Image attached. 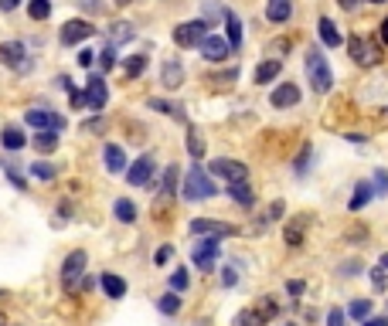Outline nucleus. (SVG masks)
Masks as SVG:
<instances>
[{
    "label": "nucleus",
    "instance_id": "1",
    "mask_svg": "<svg viewBox=\"0 0 388 326\" xmlns=\"http://www.w3.org/2000/svg\"><path fill=\"white\" fill-rule=\"evenodd\" d=\"M218 194V184H215V177L208 174L201 163H194L187 174H184V184H181V198L191 204L198 201H208V198H215Z\"/></svg>",
    "mask_w": 388,
    "mask_h": 326
},
{
    "label": "nucleus",
    "instance_id": "2",
    "mask_svg": "<svg viewBox=\"0 0 388 326\" xmlns=\"http://www.w3.org/2000/svg\"><path fill=\"white\" fill-rule=\"evenodd\" d=\"M303 68H307V82H310V89L317 96H327V92L334 89V72H331L327 58L320 54V48H307Z\"/></svg>",
    "mask_w": 388,
    "mask_h": 326
},
{
    "label": "nucleus",
    "instance_id": "3",
    "mask_svg": "<svg viewBox=\"0 0 388 326\" xmlns=\"http://www.w3.org/2000/svg\"><path fill=\"white\" fill-rule=\"evenodd\" d=\"M218 255H222V238H218V235H198V242H194V249H191V262H194L201 272H211V269H215Z\"/></svg>",
    "mask_w": 388,
    "mask_h": 326
},
{
    "label": "nucleus",
    "instance_id": "4",
    "mask_svg": "<svg viewBox=\"0 0 388 326\" xmlns=\"http://www.w3.org/2000/svg\"><path fill=\"white\" fill-rule=\"evenodd\" d=\"M0 65H7L10 72H31L34 68V58L27 54L24 41H0Z\"/></svg>",
    "mask_w": 388,
    "mask_h": 326
},
{
    "label": "nucleus",
    "instance_id": "5",
    "mask_svg": "<svg viewBox=\"0 0 388 326\" xmlns=\"http://www.w3.org/2000/svg\"><path fill=\"white\" fill-rule=\"evenodd\" d=\"M208 21L205 17H194V21H184L174 27V45L178 48H201V41L208 38Z\"/></svg>",
    "mask_w": 388,
    "mask_h": 326
},
{
    "label": "nucleus",
    "instance_id": "6",
    "mask_svg": "<svg viewBox=\"0 0 388 326\" xmlns=\"http://www.w3.org/2000/svg\"><path fill=\"white\" fill-rule=\"evenodd\" d=\"M347 54H351V61L354 65H361V68H371V65H378L382 61V51L375 41H368L361 34H351L347 38Z\"/></svg>",
    "mask_w": 388,
    "mask_h": 326
},
{
    "label": "nucleus",
    "instance_id": "7",
    "mask_svg": "<svg viewBox=\"0 0 388 326\" xmlns=\"http://www.w3.org/2000/svg\"><path fill=\"white\" fill-rule=\"evenodd\" d=\"M85 262H89V255H85L82 249L65 255V262H62V282H65V289H72L78 279L85 276Z\"/></svg>",
    "mask_w": 388,
    "mask_h": 326
},
{
    "label": "nucleus",
    "instance_id": "8",
    "mask_svg": "<svg viewBox=\"0 0 388 326\" xmlns=\"http://www.w3.org/2000/svg\"><path fill=\"white\" fill-rule=\"evenodd\" d=\"M208 174L222 177V180H229V184H235V180H245V177H249V170H245V163H238V160L218 156V160H211V163H208Z\"/></svg>",
    "mask_w": 388,
    "mask_h": 326
},
{
    "label": "nucleus",
    "instance_id": "9",
    "mask_svg": "<svg viewBox=\"0 0 388 326\" xmlns=\"http://www.w3.org/2000/svg\"><path fill=\"white\" fill-rule=\"evenodd\" d=\"M154 170H157V160L150 156V153H143L140 160H133V163H129V170H127L129 187H147V184L154 180Z\"/></svg>",
    "mask_w": 388,
    "mask_h": 326
},
{
    "label": "nucleus",
    "instance_id": "10",
    "mask_svg": "<svg viewBox=\"0 0 388 326\" xmlns=\"http://www.w3.org/2000/svg\"><path fill=\"white\" fill-rule=\"evenodd\" d=\"M24 123L31 126V129H55V133L65 129V119H62L55 109H27Z\"/></svg>",
    "mask_w": 388,
    "mask_h": 326
},
{
    "label": "nucleus",
    "instance_id": "11",
    "mask_svg": "<svg viewBox=\"0 0 388 326\" xmlns=\"http://www.w3.org/2000/svg\"><path fill=\"white\" fill-rule=\"evenodd\" d=\"M96 34V27L89 24V21H69V24L58 31V41L65 45V48H76V45H82L85 38H92Z\"/></svg>",
    "mask_w": 388,
    "mask_h": 326
},
{
    "label": "nucleus",
    "instance_id": "12",
    "mask_svg": "<svg viewBox=\"0 0 388 326\" xmlns=\"http://www.w3.org/2000/svg\"><path fill=\"white\" fill-rule=\"evenodd\" d=\"M85 96H89V109H92V112H103L106 102H109V85H106V75H103V72L89 75Z\"/></svg>",
    "mask_w": 388,
    "mask_h": 326
},
{
    "label": "nucleus",
    "instance_id": "13",
    "mask_svg": "<svg viewBox=\"0 0 388 326\" xmlns=\"http://www.w3.org/2000/svg\"><path fill=\"white\" fill-rule=\"evenodd\" d=\"M229 51H232V41H229V38L208 34L205 41H201V58H205V61H211V65L225 61V58H229Z\"/></svg>",
    "mask_w": 388,
    "mask_h": 326
},
{
    "label": "nucleus",
    "instance_id": "14",
    "mask_svg": "<svg viewBox=\"0 0 388 326\" xmlns=\"http://www.w3.org/2000/svg\"><path fill=\"white\" fill-rule=\"evenodd\" d=\"M191 235H218V238H232V235H238V228L225 225V221H215V218H194V221H191Z\"/></svg>",
    "mask_w": 388,
    "mask_h": 326
},
{
    "label": "nucleus",
    "instance_id": "15",
    "mask_svg": "<svg viewBox=\"0 0 388 326\" xmlns=\"http://www.w3.org/2000/svg\"><path fill=\"white\" fill-rule=\"evenodd\" d=\"M269 105L273 109H293V105H300V85H293V82L276 85L273 96H269Z\"/></svg>",
    "mask_w": 388,
    "mask_h": 326
},
{
    "label": "nucleus",
    "instance_id": "16",
    "mask_svg": "<svg viewBox=\"0 0 388 326\" xmlns=\"http://www.w3.org/2000/svg\"><path fill=\"white\" fill-rule=\"evenodd\" d=\"M160 82H164V89H181L184 85V65L181 61H164L160 65Z\"/></svg>",
    "mask_w": 388,
    "mask_h": 326
},
{
    "label": "nucleus",
    "instance_id": "17",
    "mask_svg": "<svg viewBox=\"0 0 388 326\" xmlns=\"http://www.w3.org/2000/svg\"><path fill=\"white\" fill-rule=\"evenodd\" d=\"M225 194H229V201L242 204V207H252L256 204V194H252V187H249V180H235L225 187Z\"/></svg>",
    "mask_w": 388,
    "mask_h": 326
},
{
    "label": "nucleus",
    "instance_id": "18",
    "mask_svg": "<svg viewBox=\"0 0 388 326\" xmlns=\"http://www.w3.org/2000/svg\"><path fill=\"white\" fill-rule=\"evenodd\" d=\"M99 289L106 292V299H123V296H127V282L116 276V272H103V276H99Z\"/></svg>",
    "mask_w": 388,
    "mask_h": 326
},
{
    "label": "nucleus",
    "instance_id": "19",
    "mask_svg": "<svg viewBox=\"0 0 388 326\" xmlns=\"http://www.w3.org/2000/svg\"><path fill=\"white\" fill-rule=\"evenodd\" d=\"M266 17L273 24H286L293 17V0H266Z\"/></svg>",
    "mask_w": 388,
    "mask_h": 326
},
{
    "label": "nucleus",
    "instance_id": "20",
    "mask_svg": "<svg viewBox=\"0 0 388 326\" xmlns=\"http://www.w3.org/2000/svg\"><path fill=\"white\" fill-rule=\"evenodd\" d=\"M0 147L10 150V153H17V150H24L27 147V136L17 129V126H3V129H0Z\"/></svg>",
    "mask_w": 388,
    "mask_h": 326
},
{
    "label": "nucleus",
    "instance_id": "21",
    "mask_svg": "<svg viewBox=\"0 0 388 326\" xmlns=\"http://www.w3.org/2000/svg\"><path fill=\"white\" fill-rule=\"evenodd\" d=\"M103 156H106V170H109V174H123V170H127V153H123V147L106 143Z\"/></svg>",
    "mask_w": 388,
    "mask_h": 326
},
{
    "label": "nucleus",
    "instance_id": "22",
    "mask_svg": "<svg viewBox=\"0 0 388 326\" xmlns=\"http://www.w3.org/2000/svg\"><path fill=\"white\" fill-rule=\"evenodd\" d=\"M317 34H320V41H324L327 48H340V45H344V38H340V31H337V24L331 17H320V21H317Z\"/></svg>",
    "mask_w": 388,
    "mask_h": 326
},
{
    "label": "nucleus",
    "instance_id": "23",
    "mask_svg": "<svg viewBox=\"0 0 388 326\" xmlns=\"http://www.w3.org/2000/svg\"><path fill=\"white\" fill-rule=\"evenodd\" d=\"M147 109H154V112H164V116H171V119H178V123H184V119H187V112H184V105H181V102L147 99Z\"/></svg>",
    "mask_w": 388,
    "mask_h": 326
},
{
    "label": "nucleus",
    "instance_id": "24",
    "mask_svg": "<svg viewBox=\"0 0 388 326\" xmlns=\"http://www.w3.org/2000/svg\"><path fill=\"white\" fill-rule=\"evenodd\" d=\"M283 72V61L280 58H269V61H259L256 65V75H252V82L256 85H266V82H273V78Z\"/></svg>",
    "mask_w": 388,
    "mask_h": 326
},
{
    "label": "nucleus",
    "instance_id": "25",
    "mask_svg": "<svg viewBox=\"0 0 388 326\" xmlns=\"http://www.w3.org/2000/svg\"><path fill=\"white\" fill-rule=\"evenodd\" d=\"M113 214H116V221H120V225H133L140 211H136V204L129 201V198H120V201L113 204Z\"/></svg>",
    "mask_w": 388,
    "mask_h": 326
},
{
    "label": "nucleus",
    "instance_id": "26",
    "mask_svg": "<svg viewBox=\"0 0 388 326\" xmlns=\"http://www.w3.org/2000/svg\"><path fill=\"white\" fill-rule=\"evenodd\" d=\"M133 41V24H127V21H116V24L109 27V45H129Z\"/></svg>",
    "mask_w": 388,
    "mask_h": 326
},
{
    "label": "nucleus",
    "instance_id": "27",
    "mask_svg": "<svg viewBox=\"0 0 388 326\" xmlns=\"http://www.w3.org/2000/svg\"><path fill=\"white\" fill-rule=\"evenodd\" d=\"M147 65H150L147 54H129L127 61H123V72H127V78H140L147 72Z\"/></svg>",
    "mask_w": 388,
    "mask_h": 326
},
{
    "label": "nucleus",
    "instance_id": "28",
    "mask_svg": "<svg viewBox=\"0 0 388 326\" xmlns=\"http://www.w3.org/2000/svg\"><path fill=\"white\" fill-rule=\"evenodd\" d=\"M303 228H307V214H300L293 225L286 228V245H289V249H300V245H303Z\"/></svg>",
    "mask_w": 388,
    "mask_h": 326
},
{
    "label": "nucleus",
    "instance_id": "29",
    "mask_svg": "<svg viewBox=\"0 0 388 326\" xmlns=\"http://www.w3.org/2000/svg\"><path fill=\"white\" fill-rule=\"evenodd\" d=\"M371 198H375V184H368V180H364V184H358V187H354V198H351V204H347V207H351V211H361Z\"/></svg>",
    "mask_w": 388,
    "mask_h": 326
},
{
    "label": "nucleus",
    "instance_id": "30",
    "mask_svg": "<svg viewBox=\"0 0 388 326\" xmlns=\"http://www.w3.org/2000/svg\"><path fill=\"white\" fill-rule=\"evenodd\" d=\"M27 17L31 21H48L52 17V0H27Z\"/></svg>",
    "mask_w": 388,
    "mask_h": 326
},
{
    "label": "nucleus",
    "instance_id": "31",
    "mask_svg": "<svg viewBox=\"0 0 388 326\" xmlns=\"http://www.w3.org/2000/svg\"><path fill=\"white\" fill-rule=\"evenodd\" d=\"M225 14H229V10L222 7V0H205V3H201V17H205L211 27H215V21H218V17L225 21Z\"/></svg>",
    "mask_w": 388,
    "mask_h": 326
},
{
    "label": "nucleus",
    "instance_id": "32",
    "mask_svg": "<svg viewBox=\"0 0 388 326\" xmlns=\"http://www.w3.org/2000/svg\"><path fill=\"white\" fill-rule=\"evenodd\" d=\"M34 147H38V153H52L55 147H58V133H55V129H38Z\"/></svg>",
    "mask_w": 388,
    "mask_h": 326
},
{
    "label": "nucleus",
    "instance_id": "33",
    "mask_svg": "<svg viewBox=\"0 0 388 326\" xmlns=\"http://www.w3.org/2000/svg\"><path fill=\"white\" fill-rule=\"evenodd\" d=\"M157 309H160L164 316H174V313L181 309V296H178L174 289H171V292H164V296L157 299Z\"/></svg>",
    "mask_w": 388,
    "mask_h": 326
},
{
    "label": "nucleus",
    "instance_id": "34",
    "mask_svg": "<svg viewBox=\"0 0 388 326\" xmlns=\"http://www.w3.org/2000/svg\"><path fill=\"white\" fill-rule=\"evenodd\" d=\"M276 313H280V306L273 302V296H262V299H259V306H256V316H259V323H262V326L269 323V320H273Z\"/></svg>",
    "mask_w": 388,
    "mask_h": 326
},
{
    "label": "nucleus",
    "instance_id": "35",
    "mask_svg": "<svg viewBox=\"0 0 388 326\" xmlns=\"http://www.w3.org/2000/svg\"><path fill=\"white\" fill-rule=\"evenodd\" d=\"M174 191H181V187H178V167L171 163V167L164 170V177H160V194H164V198H171Z\"/></svg>",
    "mask_w": 388,
    "mask_h": 326
},
{
    "label": "nucleus",
    "instance_id": "36",
    "mask_svg": "<svg viewBox=\"0 0 388 326\" xmlns=\"http://www.w3.org/2000/svg\"><path fill=\"white\" fill-rule=\"evenodd\" d=\"M225 27H229V41H232V48H242V21H238V14H225Z\"/></svg>",
    "mask_w": 388,
    "mask_h": 326
},
{
    "label": "nucleus",
    "instance_id": "37",
    "mask_svg": "<svg viewBox=\"0 0 388 326\" xmlns=\"http://www.w3.org/2000/svg\"><path fill=\"white\" fill-rule=\"evenodd\" d=\"M187 153H191L194 160H201V156H205V140H201V133H198L194 126L187 129Z\"/></svg>",
    "mask_w": 388,
    "mask_h": 326
},
{
    "label": "nucleus",
    "instance_id": "38",
    "mask_svg": "<svg viewBox=\"0 0 388 326\" xmlns=\"http://www.w3.org/2000/svg\"><path fill=\"white\" fill-rule=\"evenodd\" d=\"M347 316H351V320H368V316H371V299H354L351 302V306H347Z\"/></svg>",
    "mask_w": 388,
    "mask_h": 326
},
{
    "label": "nucleus",
    "instance_id": "39",
    "mask_svg": "<svg viewBox=\"0 0 388 326\" xmlns=\"http://www.w3.org/2000/svg\"><path fill=\"white\" fill-rule=\"evenodd\" d=\"M283 211H286V204H283V201H273L269 207H266V214L259 218V225L266 228V225H273V221H280V218H283Z\"/></svg>",
    "mask_w": 388,
    "mask_h": 326
},
{
    "label": "nucleus",
    "instance_id": "40",
    "mask_svg": "<svg viewBox=\"0 0 388 326\" xmlns=\"http://www.w3.org/2000/svg\"><path fill=\"white\" fill-rule=\"evenodd\" d=\"M310 156H313V147L307 143V147L300 150V156H296V163H293V174H296V177L307 174V170H310Z\"/></svg>",
    "mask_w": 388,
    "mask_h": 326
},
{
    "label": "nucleus",
    "instance_id": "41",
    "mask_svg": "<svg viewBox=\"0 0 388 326\" xmlns=\"http://www.w3.org/2000/svg\"><path fill=\"white\" fill-rule=\"evenodd\" d=\"M31 174L38 177V180H55L58 167H55V163H45V160H38V163H31Z\"/></svg>",
    "mask_w": 388,
    "mask_h": 326
},
{
    "label": "nucleus",
    "instance_id": "42",
    "mask_svg": "<svg viewBox=\"0 0 388 326\" xmlns=\"http://www.w3.org/2000/svg\"><path fill=\"white\" fill-rule=\"evenodd\" d=\"M96 61H99V72L106 75V72L116 65V45H106V48L99 51V58H96Z\"/></svg>",
    "mask_w": 388,
    "mask_h": 326
},
{
    "label": "nucleus",
    "instance_id": "43",
    "mask_svg": "<svg viewBox=\"0 0 388 326\" xmlns=\"http://www.w3.org/2000/svg\"><path fill=\"white\" fill-rule=\"evenodd\" d=\"M171 289H174V292H187V289H191V276H187V269H178V272L171 276Z\"/></svg>",
    "mask_w": 388,
    "mask_h": 326
},
{
    "label": "nucleus",
    "instance_id": "44",
    "mask_svg": "<svg viewBox=\"0 0 388 326\" xmlns=\"http://www.w3.org/2000/svg\"><path fill=\"white\" fill-rule=\"evenodd\" d=\"M388 269H382V265H378V269H371V286H375V292H385L388 289V276H385Z\"/></svg>",
    "mask_w": 388,
    "mask_h": 326
},
{
    "label": "nucleus",
    "instance_id": "45",
    "mask_svg": "<svg viewBox=\"0 0 388 326\" xmlns=\"http://www.w3.org/2000/svg\"><path fill=\"white\" fill-rule=\"evenodd\" d=\"M232 326H262V323H259L256 309H242V313L235 316V323H232Z\"/></svg>",
    "mask_w": 388,
    "mask_h": 326
},
{
    "label": "nucleus",
    "instance_id": "46",
    "mask_svg": "<svg viewBox=\"0 0 388 326\" xmlns=\"http://www.w3.org/2000/svg\"><path fill=\"white\" fill-rule=\"evenodd\" d=\"M371 184H375V194H382V198H385V194H388V170H375Z\"/></svg>",
    "mask_w": 388,
    "mask_h": 326
},
{
    "label": "nucleus",
    "instance_id": "47",
    "mask_svg": "<svg viewBox=\"0 0 388 326\" xmlns=\"http://www.w3.org/2000/svg\"><path fill=\"white\" fill-rule=\"evenodd\" d=\"M69 105H72V109H89V96L72 89V92H69Z\"/></svg>",
    "mask_w": 388,
    "mask_h": 326
},
{
    "label": "nucleus",
    "instance_id": "48",
    "mask_svg": "<svg viewBox=\"0 0 388 326\" xmlns=\"http://www.w3.org/2000/svg\"><path fill=\"white\" fill-rule=\"evenodd\" d=\"M327 326H347V313H344V309H331V313H327Z\"/></svg>",
    "mask_w": 388,
    "mask_h": 326
},
{
    "label": "nucleus",
    "instance_id": "49",
    "mask_svg": "<svg viewBox=\"0 0 388 326\" xmlns=\"http://www.w3.org/2000/svg\"><path fill=\"white\" fill-rule=\"evenodd\" d=\"M303 289H307V286H303L300 279H289V282H286V292H289L293 299H300V296H303Z\"/></svg>",
    "mask_w": 388,
    "mask_h": 326
},
{
    "label": "nucleus",
    "instance_id": "50",
    "mask_svg": "<svg viewBox=\"0 0 388 326\" xmlns=\"http://www.w3.org/2000/svg\"><path fill=\"white\" fill-rule=\"evenodd\" d=\"M96 58H99V51H89V48L78 51V65H82V68H89V65H92Z\"/></svg>",
    "mask_w": 388,
    "mask_h": 326
},
{
    "label": "nucleus",
    "instance_id": "51",
    "mask_svg": "<svg viewBox=\"0 0 388 326\" xmlns=\"http://www.w3.org/2000/svg\"><path fill=\"white\" fill-rule=\"evenodd\" d=\"M82 129L85 133H106V119L99 116V119H89V123H82Z\"/></svg>",
    "mask_w": 388,
    "mask_h": 326
},
{
    "label": "nucleus",
    "instance_id": "52",
    "mask_svg": "<svg viewBox=\"0 0 388 326\" xmlns=\"http://www.w3.org/2000/svg\"><path fill=\"white\" fill-rule=\"evenodd\" d=\"M222 272H225V276H222V286H225V289H232L235 282H238V272H235V265H229V269H222Z\"/></svg>",
    "mask_w": 388,
    "mask_h": 326
},
{
    "label": "nucleus",
    "instance_id": "53",
    "mask_svg": "<svg viewBox=\"0 0 388 326\" xmlns=\"http://www.w3.org/2000/svg\"><path fill=\"white\" fill-rule=\"evenodd\" d=\"M171 255H174V249H171V245H164V249L154 251V262H157V265H164V262H171Z\"/></svg>",
    "mask_w": 388,
    "mask_h": 326
},
{
    "label": "nucleus",
    "instance_id": "54",
    "mask_svg": "<svg viewBox=\"0 0 388 326\" xmlns=\"http://www.w3.org/2000/svg\"><path fill=\"white\" fill-rule=\"evenodd\" d=\"M232 78H238V68H225V72L211 75V82H232Z\"/></svg>",
    "mask_w": 388,
    "mask_h": 326
},
{
    "label": "nucleus",
    "instance_id": "55",
    "mask_svg": "<svg viewBox=\"0 0 388 326\" xmlns=\"http://www.w3.org/2000/svg\"><path fill=\"white\" fill-rule=\"evenodd\" d=\"M340 276H358V262H344V265H340Z\"/></svg>",
    "mask_w": 388,
    "mask_h": 326
},
{
    "label": "nucleus",
    "instance_id": "56",
    "mask_svg": "<svg viewBox=\"0 0 388 326\" xmlns=\"http://www.w3.org/2000/svg\"><path fill=\"white\" fill-rule=\"evenodd\" d=\"M58 214H62V221H69V214H72V201H62V204H58Z\"/></svg>",
    "mask_w": 388,
    "mask_h": 326
},
{
    "label": "nucleus",
    "instance_id": "57",
    "mask_svg": "<svg viewBox=\"0 0 388 326\" xmlns=\"http://www.w3.org/2000/svg\"><path fill=\"white\" fill-rule=\"evenodd\" d=\"M364 326H388V316H368Z\"/></svg>",
    "mask_w": 388,
    "mask_h": 326
},
{
    "label": "nucleus",
    "instance_id": "58",
    "mask_svg": "<svg viewBox=\"0 0 388 326\" xmlns=\"http://www.w3.org/2000/svg\"><path fill=\"white\" fill-rule=\"evenodd\" d=\"M337 3H340L344 10H354V7H358V0H337Z\"/></svg>",
    "mask_w": 388,
    "mask_h": 326
},
{
    "label": "nucleus",
    "instance_id": "59",
    "mask_svg": "<svg viewBox=\"0 0 388 326\" xmlns=\"http://www.w3.org/2000/svg\"><path fill=\"white\" fill-rule=\"evenodd\" d=\"M382 41H385V45H388V17H385V21H382Z\"/></svg>",
    "mask_w": 388,
    "mask_h": 326
},
{
    "label": "nucleus",
    "instance_id": "60",
    "mask_svg": "<svg viewBox=\"0 0 388 326\" xmlns=\"http://www.w3.org/2000/svg\"><path fill=\"white\" fill-rule=\"evenodd\" d=\"M378 265H382V269H388V251L382 255V258H378Z\"/></svg>",
    "mask_w": 388,
    "mask_h": 326
},
{
    "label": "nucleus",
    "instance_id": "61",
    "mask_svg": "<svg viewBox=\"0 0 388 326\" xmlns=\"http://www.w3.org/2000/svg\"><path fill=\"white\" fill-rule=\"evenodd\" d=\"M116 3H120V7H127V3H129V0H116Z\"/></svg>",
    "mask_w": 388,
    "mask_h": 326
},
{
    "label": "nucleus",
    "instance_id": "62",
    "mask_svg": "<svg viewBox=\"0 0 388 326\" xmlns=\"http://www.w3.org/2000/svg\"><path fill=\"white\" fill-rule=\"evenodd\" d=\"M371 3H385V0H371Z\"/></svg>",
    "mask_w": 388,
    "mask_h": 326
},
{
    "label": "nucleus",
    "instance_id": "63",
    "mask_svg": "<svg viewBox=\"0 0 388 326\" xmlns=\"http://www.w3.org/2000/svg\"><path fill=\"white\" fill-rule=\"evenodd\" d=\"M286 326H296V323H286Z\"/></svg>",
    "mask_w": 388,
    "mask_h": 326
},
{
    "label": "nucleus",
    "instance_id": "64",
    "mask_svg": "<svg viewBox=\"0 0 388 326\" xmlns=\"http://www.w3.org/2000/svg\"><path fill=\"white\" fill-rule=\"evenodd\" d=\"M0 296H3V292H0Z\"/></svg>",
    "mask_w": 388,
    "mask_h": 326
}]
</instances>
